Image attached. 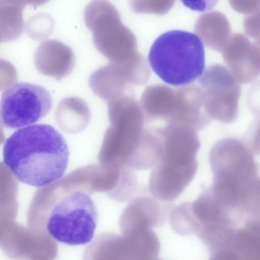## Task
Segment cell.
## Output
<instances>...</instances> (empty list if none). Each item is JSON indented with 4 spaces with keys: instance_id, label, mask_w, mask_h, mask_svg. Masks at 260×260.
I'll return each mask as SVG.
<instances>
[{
    "instance_id": "obj_1",
    "label": "cell",
    "mask_w": 260,
    "mask_h": 260,
    "mask_svg": "<svg viewBox=\"0 0 260 260\" xmlns=\"http://www.w3.org/2000/svg\"><path fill=\"white\" fill-rule=\"evenodd\" d=\"M69 151L65 139L50 125L22 127L8 138L3 161L20 182L41 187L61 178L68 167Z\"/></svg>"
},
{
    "instance_id": "obj_2",
    "label": "cell",
    "mask_w": 260,
    "mask_h": 260,
    "mask_svg": "<svg viewBox=\"0 0 260 260\" xmlns=\"http://www.w3.org/2000/svg\"><path fill=\"white\" fill-rule=\"evenodd\" d=\"M148 60L153 72L166 83L174 86L190 84L205 71L204 46L194 33L168 31L152 44Z\"/></svg>"
},
{
    "instance_id": "obj_3",
    "label": "cell",
    "mask_w": 260,
    "mask_h": 260,
    "mask_svg": "<svg viewBox=\"0 0 260 260\" xmlns=\"http://www.w3.org/2000/svg\"><path fill=\"white\" fill-rule=\"evenodd\" d=\"M110 125L102 153L109 161L138 170L146 123L143 111L134 92L108 103Z\"/></svg>"
},
{
    "instance_id": "obj_4",
    "label": "cell",
    "mask_w": 260,
    "mask_h": 260,
    "mask_svg": "<svg viewBox=\"0 0 260 260\" xmlns=\"http://www.w3.org/2000/svg\"><path fill=\"white\" fill-rule=\"evenodd\" d=\"M84 20L96 49L111 63L123 64L145 57L138 50L137 39L122 22L116 7L106 0H92L85 8Z\"/></svg>"
},
{
    "instance_id": "obj_5",
    "label": "cell",
    "mask_w": 260,
    "mask_h": 260,
    "mask_svg": "<svg viewBox=\"0 0 260 260\" xmlns=\"http://www.w3.org/2000/svg\"><path fill=\"white\" fill-rule=\"evenodd\" d=\"M156 129L161 153L151 175L170 187L188 186L198 168L196 157L200 142L196 130L186 125L169 124Z\"/></svg>"
},
{
    "instance_id": "obj_6",
    "label": "cell",
    "mask_w": 260,
    "mask_h": 260,
    "mask_svg": "<svg viewBox=\"0 0 260 260\" xmlns=\"http://www.w3.org/2000/svg\"><path fill=\"white\" fill-rule=\"evenodd\" d=\"M98 220L96 206L88 194L75 191L64 197L51 210L46 229L55 240L68 245L88 244Z\"/></svg>"
},
{
    "instance_id": "obj_7",
    "label": "cell",
    "mask_w": 260,
    "mask_h": 260,
    "mask_svg": "<svg viewBox=\"0 0 260 260\" xmlns=\"http://www.w3.org/2000/svg\"><path fill=\"white\" fill-rule=\"evenodd\" d=\"M52 98L44 87L29 83H16L2 94V126L15 129L30 125L44 117L52 107Z\"/></svg>"
},
{
    "instance_id": "obj_8",
    "label": "cell",
    "mask_w": 260,
    "mask_h": 260,
    "mask_svg": "<svg viewBox=\"0 0 260 260\" xmlns=\"http://www.w3.org/2000/svg\"><path fill=\"white\" fill-rule=\"evenodd\" d=\"M153 197V196H152ZM120 219L122 234L151 230L163 225L171 211L168 202L147 194H138L130 200Z\"/></svg>"
},
{
    "instance_id": "obj_9",
    "label": "cell",
    "mask_w": 260,
    "mask_h": 260,
    "mask_svg": "<svg viewBox=\"0 0 260 260\" xmlns=\"http://www.w3.org/2000/svg\"><path fill=\"white\" fill-rule=\"evenodd\" d=\"M138 82L132 67L111 62L97 69L89 78L93 92L106 103L133 92L132 87Z\"/></svg>"
},
{
    "instance_id": "obj_10",
    "label": "cell",
    "mask_w": 260,
    "mask_h": 260,
    "mask_svg": "<svg viewBox=\"0 0 260 260\" xmlns=\"http://www.w3.org/2000/svg\"><path fill=\"white\" fill-rule=\"evenodd\" d=\"M35 65L42 74L61 79L72 71L75 57L72 50L56 40L42 42L34 56Z\"/></svg>"
},
{
    "instance_id": "obj_11",
    "label": "cell",
    "mask_w": 260,
    "mask_h": 260,
    "mask_svg": "<svg viewBox=\"0 0 260 260\" xmlns=\"http://www.w3.org/2000/svg\"><path fill=\"white\" fill-rule=\"evenodd\" d=\"M176 91V87L164 84H153L146 87L140 101L146 123L157 120L168 122L175 109Z\"/></svg>"
},
{
    "instance_id": "obj_12",
    "label": "cell",
    "mask_w": 260,
    "mask_h": 260,
    "mask_svg": "<svg viewBox=\"0 0 260 260\" xmlns=\"http://www.w3.org/2000/svg\"><path fill=\"white\" fill-rule=\"evenodd\" d=\"M194 30L207 47L214 50L219 49L232 36L228 20L217 11L201 15L196 22Z\"/></svg>"
},
{
    "instance_id": "obj_13",
    "label": "cell",
    "mask_w": 260,
    "mask_h": 260,
    "mask_svg": "<svg viewBox=\"0 0 260 260\" xmlns=\"http://www.w3.org/2000/svg\"><path fill=\"white\" fill-rule=\"evenodd\" d=\"M90 116V109L86 103L77 97L62 100L55 112L58 126L70 134H76L84 129L89 123Z\"/></svg>"
},
{
    "instance_id": "obj_14",
    "label": "cell",
    "mask_w": 260,
    "mask_h": 260,
    "mask_svg": "<svg viewBox=\"0 0 260 260\" xmlns=\"http://www.w3.org/2000/svg\"><path fill=\"white\" fill-rule=\"evenodd\" d=\"M21 5L0 3V36L1 42L17 39L24 29L23 9Z\"/></svg>"
},
{
    "instance_id": "obj_15",
    "label": "cell",
    "mask_w": 260,
    "mask_h": 260,
    "mask_svg": "<svg viewBox=\"0 0 260 260\" xmlns=\"http://www.w3.org/2000/svg\"><path fill=\"white\" fill-rule=\"evenodd\" d=\"M132 11L137 14H153L162 16L173 7L175 0H128Z\"/></svg>"
},
{
    "instance_id": "obj_16",
    "label": "cell",
    "mask_w": 260,
    "mask_h": 260,
    "mask_svg": "<svg viewBox=\"0 0 260 260\" xmlns=\"http://www.w3.org/2000/svg\"><path fill=\"white\" fill-rule=\"evenodd\" d=\"M54 24V20L50 16L46 14H37L28 20L26 25V31L32 39L42 40L50 35Z\"/></svg>"
},
{
    "instance_id": "obj_17",
    "label": "cell",
    "mask_w": 260,
    "mask_h": 260,
    "mask_svg": "<svg viewBox=\"0 0 260 260\" xmlns=\"http://www.w3.org/2000/svg\"><path fill=\"white\" fill-rule=\"evenodd\" d=\"M244 28L247 35L252 38H260V8L244 18Z\"/></svg>"
},
{
    "instance_id": "obj_18",
    "label": "cell",
    "mask_w": 260,
    "mask_h": 260,
    "mask_svg": "<svg viewBox=\"0 0 260 260\" xmlns=\"http://www.w3.org/2000/svg\"><path fill=\"white\" fill-rule=\"evenodd\" d=\"M233 9L243 14H250L260 8V0H229Z\"/></svg>"
},
{
    "instance_id": "obj_19",
    "label": "cell",
    "mask_w": 260,
    "mask_h": 260,
    "mask_svg": "<svg viewBox=\"0 0 260 260\" xmlns=\"http://www.w3.org/2000/svg\"><path fill=\"white\" fill-rule=\"evenodd\" d=\"M187 8L196 11L206 12L212 9L219 0H180Z\"/></svg>"
},
{
    "instance_id": "obj_20",
    "label": "cell",
    "mask_w": 260,
    "mask_h": 260,
    "mask_svg": "<svg viewBox=\"0 0 260 260\" xmlns=\"http://www.w3.org/2000/svg\"><path fill=\"white\" fill-rule=\"evenodd\" d=\"M49 0H0V3H8L18 4L24 7L26 5L39 6L45 4Z\"/></svg>"
}]
</instances>
